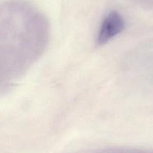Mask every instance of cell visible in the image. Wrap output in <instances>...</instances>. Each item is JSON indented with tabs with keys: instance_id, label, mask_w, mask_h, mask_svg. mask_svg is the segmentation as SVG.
<instances>
[{
	"instance_id": "7a4b0ae2",
	"label": "cell",
	"mask_w": 153,
	"mask_h": 153,
	"mask_svg": "<svg viewBox=\"0 0 153 153\" xmlns=\"http://www.w3.org/2000/svg\"><path fill=\"white\" fill-rule=\"evenodd\" d=\"M125 28V21L119 12L116 10L108 13L102 21L97 37L99 46H102L120 34Z\"/></svg>"
},
{
	"instance_id": "6da1fadb",
	"label": "cell",
	"mask_w": 153,
	"mask_h": 153,
	"mask_svg": "<svg viewBox=\"0 0 153 153\" xmlns=\"http://www.w3.org/2000/svg\"><path fill=\"white\" fill-rule=\"evenodd\" d=\"M48 29L46 16L32 4L20 0L0 2V43Z\"/></svg>"
}]
</instances>
